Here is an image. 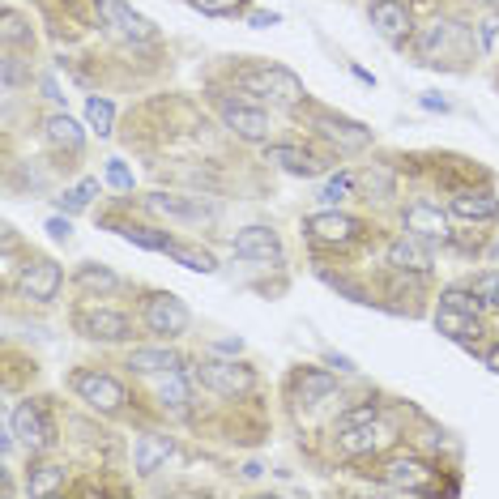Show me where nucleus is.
<instances>
[{
  "instance_id": "nucleus-1",
  "label": "nucleus",
  "mask_w": 499,
  "mask_h": 499,
  "mask_svg": "<svg viewBox=\"0 0 499 499\" xmlns=\"http://www.w3.org/2000/svg\"><path fill=\"white\" fill-rule=\"evenodd\" d=\"M239 81H243V90L265 95V98H278V103H299V98H303L299 77L286 73V69H248Z\"/></svg>"
},
{
  "instance_id": "nucleus-2",
  "label": "nucleus",
  "mask_w": 499,
  "mask_h": 499,
  "mask_svg": "<svg viewBox=\"0 0 499 499\" xmlns=\"http://www.w3.org/2000/svg\"><path fill=\"white\" fill-rule=\"evenodd\" d=\"M188 308L175 299V295H150L145 299V329L163 333V337H175V333L188 329Z\"/></svg>"
},
{
  "instance_id": "nucleus-3",
  "label": "nucleus",
  "mask_w": 499,
  "mask_h": 499,
  "mask_svg": "<svg viewBox=\"0 0 499 499\" xmlns=\"http://www.w3.org/2000/svg\"><path fill=\"white\" fill-rule=\"evenodd\" d=\"M73 388H77L81 402H90L95 410H119V402H124L119 380H111L107 372H77V376H73Z\"/></svg>"
},
{
  "instance_id": "nucleus-4",
  "label": "nucleus",
  "mask_w": 499,
  "mask_h": 499,
  "mask_svg": "<svg viewBox=\"0 0 499 499\" xmlns=\"http://www.w3.org/2000/svg\"><path fill=\"white\" fill-rule=\"evenodd\" d=\"M9 427H13V435H18L30 452H39V449H48L51 444V427H48V418H43V410H39L35 402L18 405L13 418H9Z\"/></svg>"
},
{
  "instance_id": "nucleus-5",
  "label": "nucleus",
  "mask_w": 499,
  "mask_h": 499,
  "mask_svg": "<svg viewBox=\"0 0 499 499\" xmlns=\"http://www.w3.org/2000/svg\"><path fill=\"white\" fill-rule=\"evenodd\" d=\"M196 376L210 384L214 393H226V397H235V393H248V388H252V372L239 367V363H218V358H210V363L196 367Z\"/></svg>"
},
{
  "instance_id": "nucleus-6",
  "label": "nucleus",
  "mask_w": 499,
  "mask_h": 499,
  "mask_svg": "<svg viewBox=\"0 0 499 499\" xmlns=\"http://www.w3.org/2000/svg\"><path fill=\"white\" fill-rule=\"evenodd\" d=\"M235 257H243V261H282V243L269 226H243L235 235Z\"/></svg>"
},
{
  "instance_id": "nucleus-7",
  "label": "nucleus",
  "mask_w": 499,
  "mask_h": 499,
  "mask_svg": "<svg viewBox=\"0 0 499 499\" xmlns=\"http://www.w3.org/2000/svg\"><path fill=\"white\" fill-rule=\"evenodd\" d=\"M308 231H311L316 243H337V248H346V243H355V239H358V222L350 214H337V210H329V214L308 218Z\"/></svg>"
},
{
  "instance_id": "nucleus-8",
  "label": "nucleus",
  "mask_w": 499,
  "mask_h": 499,
  "mask_svg": "<svg viewBox=\"0 0 499 499\" xmlns=\"http://www.w3.org/2000/svg\"><path fill=\"white\" fill-rule=\"evenodd\" d=\"M427 478L431 470L418 461V457H397L380 470V482L393 487V491H427Z\"/></svg>"
},
{
  "instance_id": "nucleus-9",
  "label": "nucleus",
  "mask_w": 499,
  "mask_h": 499,
  "mask_svg": "<svg viewBox=\"0 0 499 499\" xmlns=\"http://www.w3.org/2000/svg\"><path fill=\"white\" fill-rule=\"evenodd\" d=\"M316 133L320 137H329L337 150H363V145L372 142V133L355 124V119H342V116H329V111H320L316 116Z\"/></svg>"
},
{
  "instance_id": "nucleus-10",
  "label": "nucleus",
  "mask_w": 499,
  "mask_h": 499,
  "mask_svg": "<svg viewBox=\"0 0 499 499\" xmlns=\"http://www.w3.org/2000/svg\"><path fill=\"white\" fill-rule=\"evenodd\" d=\"M405 231L427 239V243H435V239L444 243V239H449V218L440 214L435 205H427V201H414V205L405 210Z\"/></svg>"
},
{
  "instance_id": "nucleus-11",
  "label": "nucleus",
  "mask_w": 499,
  "mask_h": 499,
  "mask_svg": "<svg viewBox=\"0 0 499 499\" xmlns=\"http://www.w3.org/2000/svg\"><path fill=\"white\" fill-rule=\"evenodd\" d=\"M388 265H397V269H410V273H427L431 269V248L427 239L418 235H397L393 243H388Z\"/></svg>"
},
{
  "instance_id": "nucleus-12",
  "label": "nucleus",
  "mask_w": 499,
  "mask_h": 499,
  "mask_svg": "<svg viewBox=\"0 0 499 499\" xmlns=\"http://www.w3.org/2000/svg\"><path fill=\"white\" fill-rule=\"evenodd\" d=\"M98 13L107 18V22L116 26L119 35H128V39H137V43H145V39H154V26L145 22L142 13H133L128 4H119V0H95Z\"/></svg>"
},
{
  "instance_id": "nucleus-13",
  "label": "nucleus",
  "mask_w": 499,
  "mask_h": 499,
  "mask_svg": "<svg viewBox=\"0 0 499 499\" xmlns=\"http://www.w3.org/2000/svg\"><path fill=\"white\" fill-rule=\"evenodd\" d=\"M22 295H30V299H39V303H48V299H56V290H60V265L51 261H35L22 269Z\"/></svg>"
},
{
  "instance_id": "nucleus-14",
  "label": "nucleus",
  "mask_w": 499,
  "mask_h": 499,
  "mask_svg": "<svg viewBox=\"0 0 499 499\" xmlns=\"http://www.w3.org/2000/svg\"><path fill=\"white\" fill-rule=\"evenodd\" d=\"M77 329L86 337H103V342H124L128 337V320L119 311H107V308H90L77 316Z\"/></svg>"
},
{
  "instance_id": "nucleus-15",
  "label": "nucleus",
  "mask_w": 499,
  "mask_h": 499,
  "mask_svg": "<svg viewBox=\"0 0 499 499\" xmlns=\"http://www.w3.org/2000/svg\"><path fill=\"white\" fill-rule=\"evenodd\" d=\"M222 119H226V128H235L239 137H248V142H265V137H269V119H265V111L239 107V103H222Z\"/></svg>"
},
{
  "instance_id": "nucleus-16",
  "label": "nucleus",
  "mask_w": 499,
  "mask_h": 499,
  "mask_svg": "<svg viewBox=\"0 0 499 499\" xmlns=\"http://www.w3.org/2000/svg\"><path fill=\"white\" fill-rule=\"evenodd\" d=\"M435 329L444 333V337H452V342H461V346H474L478 342V316H465V311L457 308H444L440 303V311H435Z\"/></svg>"
},
{
  "instance_id": "nucleus-17",
  "label": "nucleus",
  "mask_w": 499,
  "mask_h": 499,
  "mask_svg": "<svg viewBox=\"0 0 499 499\" xmlns=\"http://www.w3.org/2000/svg\"><path fill=\"white\" fill-rule=\"evenodd\" d=\"M337 444L342 452H350V457H363V452H376L388 444V431L376 427V423H363V427H346L337 435Z\"/></svg>"
},
{
  "instance_id": "nucleus-18",
  "label": "nucleus",
  "mask_w": 499,
  "mask_h": 499,
  "mask_svg": "<svg viewBox=\"0 0 499 499\" xmlns=\"http://www.w3.org/2000/svg\"><path fill=\"white\" fill-rule=\"evenodd\" d=\"M145 205H150L154 214L184 218V222H201V218H210V210H201V201H184V196H171V192H150Z\"/></svg>"
},
{
  "instance_id": "nucleus-19",
  "label": "nucleus",
  "mask_w": 499,
  "mask_h": 499,
  "mask_svg": "<svg viewBox=\"0 0 499 499\" xmlns=\"http://www.w3.org/2000/svg\"><path fill=\"white\" fill-rule=\"evenodd\" d=\"M452 214L470 218V222H491L499 214V201L491 192H457L452 196Z\"/></svg>"
},
{
  "instance_id": "nucleus-20",
  "label": "nucleus",
  "mask_w": 499,
  "mask_h": 499,
  "mask_svg": "<svg viewBox=\"0 0 499 499\" xmlns=\"http://www.w3.org/2000/svg\"><path fill=\"white\" fill-rule=\"evenodd\" d=\"M265 158H269V163H278L282 166V171H290V175H316V171H320V158H311L308 150H295V145H269V150H265Z\"/></svg>"
},
{
  "instance_id": "nucleus-21",
  "label": "nucleus",
  "mask_w": 499,
  "mask_h": 499,
  "mask_svg": "<svg viewBox=\"0 0 499 499\" xmlns=\"http://www.w3.org/2000/svg\"><path fill=\"white\" fill-rule=\"evenodd\" d=\"M372 26L388 35V39H397L405 35V26H410V13H405L402 0H372Z\"/></svg>"
},
{
  "instance_id": "nucleus-22",
  "label": "nucleus",
  "mask_w": 499,
  "mask_h": 499,
  "mask_svg": "<svg viewBox=\"0 0 499 499\" xmlns=\"http://www.w3.org/2000/svg\"><path fill=\"white\" fill-rule=\"evenodd\" d=\"M166 457H171V444L163 435H142V444H137V470L142 474H154Z\"/></svg>"
},
{
  "instance_id": "nucleus-23",
  "label": "nucleus",
  "mask_w": 499,
  "mask_h": 499,
  "mask_svg": "<svg viewBox=\"0 0 499 499\" xmlns=\"http://www.w3.org/2000/svg\"><path fill=\"white\" fill-rule=\"evenodd\" d=\"M440 303H444V308L465 311V316H482V308H491V303H487V299L478 295L474 286H470V290H461V286H449V290L440 295Z\"/></svg>"
},
{
  "instance_id": "nucleus-24",
  "label": "nucleus",
  "mask_w": 499,
  "mask_h": 499,
  "mask_svg": "<svg viewBox=\"0 0 499 499\" xmlns=\"http://www.w3.org/2000/svg\"><path fill=\"white\" fill-rule=\"evenodd\" d=\"M295 393H299V402L316 405L320 397L333 393V376H325V372H303V376H295Z\"/></svg>"
},
{
  "instance_id": "nucleus-25",
  "label": "nucleus",
  "mask_w": 499,
  "mask_h": 499,
  "mask_svg": "<svg viewBox=\"0 0 499 499\" xmlns=\"http://www.w3.org/2000/svg\"><path fill=\"white\" fill-rule=\"evenodd\" d=\"M166 257H171V261H180L184 269H196V273H214V269H218L210 252H201V248H188V243H171V248H166Z\"/></svg>"
},
{
  "instance_id": "nucleus-26",
  "label": "nucleus",
  "mask_w": 499,
  "mask_h": 499,
  "mask_svg": "<svg viewBox=\"0 0 499 499\" xmlns=\"http://www.w3.org/2000/svg\"><path fill=\"white\" fill-rule=\"evenodd\" d=\"M128 367H137V372H171V367H180V358L158 346V350H133Z\"/></svg>"
},
{
  "instance_id": "nucleus-27",
  "label": "nucleus",
  "mask_w": 499,
  "mask_h": 499,
  "mask_svg": "<svg viewBox=\"0 0 499 499\" xmlns=\"http://www.w3.org/2000/svg\"><path fill=\"white\" fill-rule=\"evenodd\" d=\"M158 402L171 405V410H184V405H188V372H184V376L166 372V380L158 384Z\"/></svg>"
},
{
  "instance_id": "nucleus-28",
  "label": "nucleus",
  "mask_w": 499,
  "mask_h": 499,
  "mask_svg": "<svg viewBox=\"0 0 499 499\" xmlns=\"http://www.w3.org/2000/svg\"><path fill=\"white\" fill-rule=\"evenodd\" d=\"M48 137L56 145H65V150H81V128H77L69 116H51L48 119Z\"/></svg>"
},
{
  "instance_id": "nucleus-29",
  "label": "nucleus",
  "mask_w": 499,
  "mask_h": 499,
  "mask_svg": "<svg viewBox=\"0 0 499 499\" xmlns=\"http://www.w3.org/2000/svg\"><path fill=\"white\" fill-rule=\"evenodd\" d=\"M60 482H65V470H60V465H43L39 474H30L26 491H30V495H51Z\"/></svg>"
},
{
  "instance_id": "nucleus-30",
  "label": "nucleus",
  "mask_w": 499,
  "mask_h": 499,
  "mask_svg": "<svg viewBox=\"0 0 499 499\" xmlns=\"http://www.w3.org/2000/svg\"><path fill=\"white\" fill-rule=\"evenodd\" d=\"M77 282L86 286V290H116V273H111V269H103V265H86V269H81V273H77Z\"/></svg>"
},
{
  "instance_id": "nucleus-31",
  "label": "nucleus",
  "mask_w": 499,
  "mask_h": 499,
  "mask_svg": "<svg viewBox=\"0 0 499 499\" xmlns=\"http://www.w3.org/2000/svg\"><path fill=\"white\" fill-rule=\"evenodd\" d=\"M119 235L128 239V243H142V248H154V252H166L175 239H166V235H154V231H145V226H124Z\"/></svg>"
},
{
  "instance_id": "nucleus-32",
  "label": "nucleus",
  "mask_w": 499,
  "mask_h": 499,
  "mask_svg": "<svg viewBox=\"0 0 499 499\" xmlns=\"http://www.w3.org/2000/svg\"><path fill=\"white\" fill-rule=\"evenodd\" d=\"M350 188H355V175H350V171H342V175H333L329 184L320 188V201L337 205V201H346V196H350Z\"/></svg>"
},
{
  "instance_id": "nucleus-33",
  "label": "nucleus",
  "mask_w": 499,
  "mask_h": 499,
  "mask_svg": "<svg viewBox=\"0 0 499 499\" xmlns=\"http://www.w3.org/2000/svg\"><path fill=\"white\" fill-rule=\"evenodd\" d=\"M86 116H90V124H95L103 137L111 133V103H107V98H90V103H86Z\"/></svg>"
},
{
  "instance_id": "nucleus-34",
  "label": "nucleus",
  "mask_w": 499,
  "mask_h": 499,
  "mask_svg": "<svg viewBox=\"0 0 499 499\" xmlns=\"http://www.w3.org/2000/svg\"><path fill=\"white\" fill-rule=\"evenodd\" d=\"M470 286H474V290L482 295V299H487V303H491V308H499V273H478Z\"/></svg>"
},
{
  "instance_id": "nucleus-35",
  "label": "nucleus",
  "mask_w": 499,
  "mask_h": 499,
  "mask_svg": "<svg viewBox=\"0 0 499 499\" xmlns=\"http://www.w3.org/2000/svg\"><path fill=\"white\" fill-rule=\"evenodd\" d=\"M380 418V410L376 405H358V410H350V414H342V431L346 427H363V423H376Z\"/></svg>"
},
{
  "instance_id": "nucleus-36",
  "label": "nucleus",
  "mask_w": 499,
  "mask_h": 499,
  "mask_svg": "<svg viewBox=\"0 0 499 499\" xmlns=\"http://www.w3.org/2000/svg\"><path fill=\"white\" fill-rule=\"evenodd\" d=\"M95 188H98L95 180H86V184H77L73 192H65V196H60V205H69V210H86V201H90V192H95Z\"/></svg>"
},
{
  "instance_id": "nucleus-37",
  "label": "nucleus",
  "mask_w": 499,
  "mask_h": 499,
  "mask_svg": "<svg viewBox=\"0 0 499 499\" xmlns=\"http://www.w3.org/2000/svg\"><path fill=\"white\" fill-rule=\"evenodd\" d=\"M239 0H196V9H205V13H235Z\"/></svg>"
},
{
  "instance_id": "nucleus-38",
  "label": "nucleus",
  "mask_w": 499,
  "mask_h": 499,
  "mask_svg": "<svg viewBox=\"0 0 499 499\" xmlns=\"http://www.w3.org/2000/svg\"><path fill=\"white\" fill-rule=\"evenodd\" d=\"M48 231H51V239H65V235H69V218H51Z\"/></svg>"
},
{
  "instance_id": "nucleus-39",
  "label": "nucleus",
  "mask_w": 499,
  "mask_h": 499,
  "mask_svg": "<svg viewBox=\"0 0 499 499\" xmlns=\"http://www.w3.org/2000/svg\"><path fill=\"white\" fill-rule=\"evenodd\" d=\"M4 86H18V60L13 56L4 60Z\"/></svg>"
},
{
  "instance_id": "nucleus-40",
  "label": "nucleus",
  "mask_w": 499,
  "mask_h": 499,
  "mask_svg": "<svg viewBox=\"0 0 499 499\" xmlns=\"http://www.w3.org/2000/svg\"><path fill=\"white\" fill-rule=\"evenodd\" d=\"M111 184H119V188H128V171H124V166H111Z\"/></svg>"
},
{
  "instance_id": "nucleus-41",
  "label": "nucleus",
  "mask_w": 499,
  "mask_h": 499,
  "mask_svg": "<svg viewBox=\"0 0 499 499\" xmlns=\"http://www.w3.org/2000/svg\"><path fill=\"white\" fill-rule=\"evenodd\" d=\"M329 363L337 367V372H355V363H350L346 355H329Z\"/></svg>"
},
{
  "instance_id": "nucleus-42",
  "label": "nucleus",
  "mask_w": 499,
  "mask_h": 499,
  "mask_svg": "<svg viewBox=\"0 0 499 499\" xmlns=\"http://www.w3.org/2000/svg\"><path fill=\"white\" fill-rule=\"evenodd\" d=\"M248 22H252V26H273V22H278V13H252Z\"/></svg>"
},
{
  "instance_id": "nucleus-43",
  "label": "nucleus",
  "mask_w": 499,
  "mask_h": 499,
  "mask_svg": "<svg viewBox=\"0 0 499 499\" xmlns=\"http://www.w3.org/2000/svg\"><path fill=\"white\" fill-rule=\"evenodd\" d=\"M423 107H431V111H449V103H444V98H435V95L423 98Z\"/></svg>"
},
{
  "instance_id": "nucleus-44",
  "label": "nucleus",
  "mask_w": 499,
  "mask_h": 499,
  "mask_svg": "<svg viewBox=\"0 0 499 499\" xmlns=\"http://www.w3.org/2000/svg\"><path fill=\"white\" fill-rule=\"evenodd\" d=\"M487 367H491V372H499V346H491V350H487Z\"/></svg>"
}]
</instances>
